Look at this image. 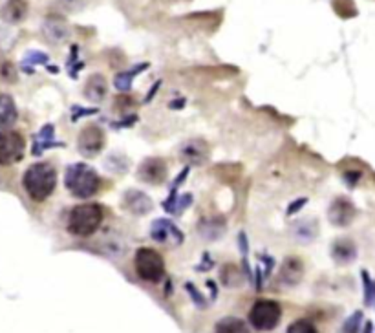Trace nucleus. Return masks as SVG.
Returning <instances> with one entry per match:
<instances>
[{"mask_svg": "<svg viewBox=\"0 0 375 333\" xmlns=\"http://www.w3.org/2000/svg\"><path fill=\"white\" fill-rule=\"evenodd\" d=\"M2 79L4 81H15V68L11 66L10 62H4V68H2Z\"/></svg>", "mask_w": 375, "mask_h": 333, "instance_id": "obj_33", "label": "nucleus"}, {"mask_svg": "<svg viewBox=\"0 0 375 333\" xmlns=\"http://www.w3.org/2000/svg\"><path fill=\"white\" fill-rule=\"evenodd\" d=\"M333 8H335V11H337L341 17H344L346 19V11L350 13V17H353V15L357 13L355 11V6H353V0H333Z\"/></svg>", "mask_w": 375, "mask_h": 333, "instance_id": "obj_29", "label": "nucleus"}, {"mask_svg": "<svg viewBox=\"0 0 375 333\" xmlns=\"http://www.w3.org/2000/svg\"><path fill=\"white\" fill-rule=\"evenodd\" d=\"M103 222V209L97 204L77 205L68 214V231L76 236H92Z\"/></svg>", "mask_w": 375, "mask_h": 333, "instance_id": "obj_3", "label": "nucleus"}, {"mask_svg": "<svg viewBox=\"0 0 375 333\" xmlns=\"http://www.w3.org/2000/svg\"><path fill=\"white\" fill-rule=\"evenodd\" d=\"M317 231L318 227L317 224H315V220H299V222H295L293 225L295 238L302 243L311 242V240L317 236Z\"/></svg>", "mask_w": 375, "mask_h": 333, "instance_id": "obj_21", "label": "nucleus"}, {"mask_svg": "<svg viewBox=\"0 0 375 333\" xmlns=\"http://www.w3.org/2000/svg\"><path fill=\"white\" fill-rule=\"evenodd\" d=\"M123 205H125V209L129 211V213L136 214V216L148 214L154 207L153 200H150V198H148L145 192H141V190H136V189H130L125 192Z\"/></svg>", "mask_w": 375, "mask_h": 333, "instance_id": "obj_12", "label": "nucleus"}, {"mask_svg": "<svg viewBox=\"0 0 375 333\" xmlns=\"http://www.w3.org/2000/svg\"><path fill=\"white\" fill-rule=\"evenodd\" d=\"M180 156L187 165H201L209 156V147L201 139H190L181 145Z\"/></svg>", "mask_w": 375, "mask_h": 333, "instance_id": "obj_11", "label": "nucleus"}, {"mask_svg": "<svg viewBox=\"0 0 375 333\" xmlns=\"http://www.w3.org/2000/svg\"><path fill=\"white\" fill-rule=\"evenodd\" d=\"M198 233L205 238V240H218L225 233V222L223 218H204L198 224Z\"/></svg>", "mask_w": 375, "mask_h": 333, "instance_id": "obj_17", "label": "nucleus"}, {"mask_svg": "<svg viewBox=\"0 0 375 333\" xmlns=\"http://www.w3.org/2000/svg\"><path fill=\"white\" fill-rule=\"evenodd\" d=\"M106 92H108V86H106L105 77L99 76V73H95L86 81L85 97L92 103H101L106 97Z\"/></svg>", "mask_w": 375, "mask_h": 333, "instance_id": "obj_16", "label": "nucleus"}, {"mask_svg": "<svg viewBox=\"0 0 375 333\" xmlns=\"http://www.w3.org/2000/svg\"><path fill=\"white\" fill-rule=\"evenodd\" d=\"M361 320H362V313L361 311H355V313H353L346 323H344L341 333H357L359 332V326H361Z\"/></svg>", "mask_w": 375, "mask_h": 333, "instance_id": "obj_30", "label": "nucleus"}, {"mask_svg": "<svg viewBox=\"0 0 375 333\" xmlns=\"http://www.w3.org/2000/svg\"><path fill=\"white\" fill-rule=\"evenodd\" d=\"M242 273H240V269H238L236 266H233V264H227V266L222 267V282L225 285H238L240 282H242Z\"/></svg>", "mask_w": 375, "mask_h": 333, "instance_id": "obj_25", "label": "nucleus"}, {"mask_svg": "<svg viewBox=\"0 0 375 333\" xmlns=\"http://www.w3.org/2000/svg\"><path fill=\"white\" fill-rule=\"evenodd\" d=\"M282 319V308L278 302L269 299L257 300L249 311V323L258 332H271Z\"/></svg>", "mask_w": 375, "mask_h": 333, "instance_id": "obj_5", "label": "nucleus"}, {"mask_svg": "<svg viewBox=\"0 0 375 333\" xmlns=\"http://www.w3.org/2000/svg\"><path fill=\"white\" fill-rule=\"evenodd\" d=\"M362 333H374V324L366 323L365 324V332H362Z\"/></svg>", "mask_w": 375, "mask_h": 333, "instance_id": "obj_38", "label": "nucleus"}, {"mask_svg": "<svg viewBox=\"0 0 375 333\" xmlns=\"http://www.w3.org/2000/svg\"><path fill=\"white\" fill-rule=\"evenodd\" d=\"M105 132L101 130V127L97 125H88L79 134V141H77V147H79V153L85 157H94L103 150L105 147Z\"/></svg>", "mask_w": 375, "mask_h": 333, "instance_id": "obj_7", "label": "nucleus"}, {"mask_svg": "<svg viewBox=\"0 0 375 333\" xmlns=\"http://www.w3.org/2000/svg\"><path fill=\"white\" fill-rule=\"evenodd\" d=\"M238 242H240V249H242V255L246 257L247 251H249V243H247L246 233H240V236H238Z\"/></svg>", "mask_w": 375, "mask_h": 333, "instance_id": "obj_36", "label": "nucleus"}, {"mask_svg": "<svg viewBox=\"0 0 375 333\" xmlns=\"http://www.w3.org/2000/svg\"><path fill=\"white\" fill-rule=\"evenodd\" d=\"M64 183H66V189L70 190V194L76 196V198H81V200L97 194V190L101 187L97 172L86 163H73V165L68 166L66 174H64Z\"/></svg>", "mask_w": 375, "mask_h": 333, "instance_id": "obj_2", "label": "nucleus"}, {"mask_svg": "<svg viewBox=\"0 0 375 333\" xmlns=\"http://www.w3.org/2000/svg\"><path fill=\"white\" fill-rule=\"evenodd\" d=\"M190 204H192V194L190 192L189 194H183L181 198L178 196V192H171L169 198L165 200V204H163V207L172 214H181Z\"/></svg>", "mask_w": 375, "mask_h": 333, "instance_id": "obj_23", "label": "nucleus"}, {"mask_svg": "<svg viewBox=\"0 0 375 333\" xmlns=\"http://www.w3.org/2000/svg\"><path fill=\"white\" fill-rule=\"evenodd\" d=\"M357 209L355 205L352 201L344 198V196H339L335 200L332 201L328 209V218L333 225H337V227H346L353 222L355 218Z\"/></svg>", "mask_w": 375, "mask_h": 333, "instance_id": "obj_9", "label": "nucleus"}, {"mask_svg": "<svg viewBox=\"0 0 375 333\" xmlns=\"http://www.w3.org/2000/svg\"><path fill=\"white\" fill-rule=\"evenodd\" d=\"M150 236L153 240L160 243H167L171 242L174 246H180L183 242V233H181L180 229L176 225L172 224L171 220L160 218L156 222H153V227H150Z\"/></svg>", "mask_w": 375, "mask_h": 333, "instance_id": "obj_10", "label": "nucleus"}, {"mask_svg": "<svg viewBox=\"0 0 375 333\" xmlns=\"http://www.w3.org/2000/svg\"><path fill=\"white\" fill-rule=\"evenodd\" d=\"M306 204H308V198H300V200H297L295 204L290 205V209H288V214H295L297 211H300V207H304Z\"/></svg>", "mask_w": 375, "mask_h": 333, "instance_id": "obj_35", "label": "nucleus"}, {"mask_svg": "<svg viewBox=\"0 0 375 333\" xmlns=\"http://www.w3.org/2000/svg\"><path fill=\"white\" fill-rule=\"evenodd\" d=\"M17 121V106L10 95L0 94V130L8 129Z\"/></svg>", "mask_w": 375, "mask_h": 333, "instance_id": "obj_20", "label": "nucleus"}, {"mask_svg": "<svg viewBox=\"0 0 375 333\" xmlns=\"http://www.w3.org/2000/svg\"><path fill=\"white\" fill-rule=\"evenodd\" d=\"M43 31L48 41H52V43H62L70 35L68 24L59 17H48L43 24Z\"/></svg>", "mask_w": 375, "mask_h": 333, "instance_id": "obj_13", "label": "nucleus"}, {"mask_svg": "<svg viewBox=\"0 0 375 333\" xmlns=\"http://www.w3.org/2000/svg\"><path fill=\"white\" fill-rule=\"evenodd\" d=\"M332 257L339 264H350L357 258L355 243L352 240H348V238H341L332 246Z\"/></svg>", "mask_w": 375, "mask_h": 333, "instance_id": "obj_15", "label": "nucleus"}, {"mask_svg": "<svg viewBox=\"0 0 375 333\" xmlns=\"http://www.w3.org/2000/svg\"><path fill=\"white\" fill-rule=\"evenodd\" d=\"M53 134H55V130H53V125H46V127H43L41 129V132L35 136V141H34V156H41V154L46 150V148H52V147H62V143L55 141L53 139Z\"/></svg>", "mask_w": 375, "mask_h": 333, "instance_id": "obj_19", "label": "nucleus"}, {"mask_svg": "<svg viewBox=\"0 0 375 333\" xmlns=\"http://www.w3.org/2000/svg\"><path fill=\"white\" fill-rule=\"evenodd\" d=\"M50 61L48 59L46 53L43 52H29L28 55H26V59H24L22 66L26 71H34V68L31 66H37V64H46V62Z\"/></svg>", "mask_w": 375, "mask_h": 333, "instance_id": "obj_26", "label": "nucleus"}, {"mask_svg": "<svg viewBox=\"0 0 375 333\" xmlns=\"http://www.w3.org/2000/svg\"><path fill=\"white\" fill-rule=\"evenodd\" d=\"M362 284H365V304L372 306L375 304V281H372L368 271H362Z\"/></svg>", "mask_w": 375, "mask_h": 333, "instance_id": "obj_27", "label": "nucleus"}, {"mask_svg": "<svg viewBox=\"0 0 375 333\" xmlns=\"http://www.w3.org/2000/svg\"><path fill=\"white\" fill-rule=\"evenodd\" d=\"M304 273V266L299 258H285L281 269V281L288 285H293L302 278Z\"/></svg>", "mask_w": 375, "mask_h": 333, "instance_id": "obj_18", "label": "nucleus"}, {"mask_svg": "<svg viewBox=\"0 0 375 333\" xmlns=\"http://www.w3.org/2000/svg\"><path fill=\"white\" fill-rule=\"evenodd\" d=\"M147 66H148V64H139V66L134 68L132 71H123V73H119V76H115V79H114L115 88H118L119 92H129L130 88H132L134 76H136V73H139V71H141L143 68H147Z\"/></svg>", "mask_w": 375, "mask_h": 333, "instance_id": "obj_24", "label": "nucleus"}, {"mask_svg": "<svg viewBox=\"0 0 375 333\" xmlns=\"http://www.w3.org/2000/svg\"><path fill=\"white\" fill-rule=\"evenodd\" d=\"M138 178L148 185H162L169 178V169L162 157H147L139 165Z\"/></svg>", "mask_w": 375, "mask_h": 333, "instance_id": "obj_8", "label": "nucleus"}, {"mask_svg": "<svg viewBox=\"0 0 375 333\" xmlns=\"http://www.w3.org/2000/svg\"><path fill=\"white\" fill-rule=\"evenodd\" d=\"M22 185L31 200H48L57 187V171L50 163H35L24 172Z\"/></svg>", "mask_w": 375, "mask_h": 333, "instance_id": "obj_1", "label": "nucleus"}, {"mask_svg": "<svg viewBox=\"0 0 375 333\" xmlns=\"http://www.w3.org/2000/svg\"><path fill=\"white\" fill-rule=\"evenodd\" d=\"M134 267L141 281L156 284L165 275V262L156 249L139 248L134 257Z\"/></svg>", "mask_w": 375, "mask_h": 333, "instance_id": "obj_4", "label": "nucleus"}, {"mask_svg": "<svg viewBox=\"0 0 375 333\" xmlns=\"http://www.w3.org/2000/svg\"><path fill=\"white\" fill-rule=\"evenodd\" d=\"M344 180H346V185L355 187L357 185V181L361 180V172H357V171L346 172V174H344Z\"/></svg>", "mask_w": 375, "mask_h": 333, "instance_id": "obj_34", "label": "nucleus"}, {"mask_svg": "<svg viewBox=\"0 0 375 333\" xmlns=\"http://www.w3.org/2000/svg\"><path fill=\"white\" fill-rule=\"evenodd\" d=\"M185 290L189 291L190 299L194 300V304H196V306H199V308H205V299H204V295H201V293H199V291L196 290V285H194V284H190V282H187V284H185Z\"/></svg>", "mask_w": 375, "mask_h": 333, "instance_id": "obj_31", "label": "nucleus"}, {"mask_svg": "<svg viewBox=\"0 0 375 333\" xmlns=\"http://www.w3.org/2000/svg\"><path fill=\"white\" fill-rule=\"evenodd\" d=\"M216 333H251L246 320L238 317H225L216 323Z\"/></svg>", "mask_w": 375, "mask_h": 333, "instance_id": "obj_22", "label": "nucleus"}, {"mask_svg": "<svg viewBox=\"0 0 375 333\" xmlns=\"http://www.w3.org/2000/svg\"><path fill=\"white\" fill-rule=\"evenodd\" d=\"M28 15V2L26 0H8L0 10V17L8 24H19Z\"/></svg>", "mask_w": 375, "mask_h": 333, "instance_id": "obj_14", "label": "nucleus"}, {"mask_svg": "<svg viewBox=\"0 0 375 333\" xmlns=\"http://www.w3.org/2000/svg\"><path fill=\"white\" fill-rule=\"evenodd\" d=\"M71 110H73V114H71V121H77L79 118H83V115H92L97 112V108H90V110H83L79 108V106H71Z\"/></svg>", "mask_w": 375, "mask_h": 333, "instance_id": "obj_32", "label": "nucleus"}, {"mask_svg": "<svg viewBox=\"0 0 375 333\" xmlns=\"http://www.w3.org/2000/svg\"><path fill=\"white\" fill-rule=\"evenodd\" d=\"M160 86H162V81H160V83H156V85H154V86H153V90H150V94H148L147 101H150V99H153V95H154V94H156V90H157V88H160Z\"/></svg>", "mask_w": 375, "mask_h": 333, "instance_id": "obj_37", "label": "nucleus"}, {"mask_svg": "<svg viewBox=\"0 0 375 333\" xmlns=\"http://www.w3.org/2000/svg\"><path fill=\"white\" fill-rule=\"evenodd\" d=\"M288 333H318V332L313 324L309 323V320L300 319V320H295L293 324H290Z\"/></svg>", "mask_w": 375, "mask_h": 333, "instance_id": "obj_28", "label": "nucleus"}, {"mask_svg": "<svg viewBox=\"0 0 375 333\" xmlns=\"http://www.w3.org/2000/svg\"><path fill=\"white\" fill-rule=\"evenodd\" d=\"M26 141L19 132L6 130L0 132V165H13L22 160Z\"/></svg>", "mask_w": 375, "mask_h": 333, "instance_id": "obj_6", "label": "nucleus"}]
</instances>
